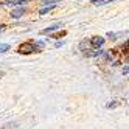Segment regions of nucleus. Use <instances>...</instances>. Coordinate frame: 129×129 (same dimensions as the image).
<instances>
[{"mask_svg": "<svg viewBox=\"0 0 129 129\" xmlns=\"http://www.w3.org/2000/svg\"><path fill=\"white\" fill-rule=\"evenodd\" d=\"M3 76V72H0V78H2Z\"/></svg>", "mask_w": 129, "mask_h": 129, "instance_id": "9b49d317", "label": "nucleus"}, {"mask_svg": "<svg viewBox=\"0 0 129 129\" xmlns=\"http://www.w3.org/2000/svg\"><path fill=\"white\" fill-rule=\"evenodd\" d=\"M117 106H118V103H109V104H107L109 109H110V107H117Z\"/></svg>", "mask_w": 129, "mask_h": 129, "instance_id": "1a4fd4ad", "label": "nucleus"}, {"mask_svg": "<svg viewBox=\"0 0 129 129\" xmlns=\"http://www.w3.org/2000/svg\"><path fill=\"white\" fill-rule=\"evenodd\" d=\"M53 8H54V5H48V6H44L42 10L39 11V13H41V14H45V13H48V11H51Z\"/></svg>", "mask_w": 129, "mask_h": 129, "instance_id": "39448f33", "label": "nucleus"}, {"mask_svg": "<svg viewBox=\"0 0 129 129\" xmlns=\"http://www.w3.org/2000/svg\"><path fill=\"white\" fill-rule=\"evenodd\" d=\"M58 2L59 0H44L42 3H44V6H48V5H56Z\"/></svg>", "mask_w": 129, "mask_h": 129, "instance_id": "423d86ee", "label": "nucleus"}, {"mask_svg": "<svg viewBox=\"0 0 129 129\" xmlns=\"http://www.w3.org/2000/svg\"><path fill=\"white\" fill-rule=\"evenodd\" d=\"M61 26V23H56V25H53V26H48V28H45V30H42V34H47V33H51V31H54V30H58Z\"/></svg>", "mask_w": 129, "mask_h": 129, "instance_id": "20e7f679", "label": "nucleus"}, {"mask_svg": "<svg viewBox=\"0 0 129 129\" xmlns=\"http://www.w3.org/2000/svg\"><path fill=\"white\" fill-rule=\"evenodd\" d=\"M8 48H10V45H8V44H0V53H3V51H6Z\"/></svg>", "mask_w": 129, "mask_h": 129, "instance_id": "0eeeda50", "label": "nucleus"}, {"mask_svg": "<svg viewBox=\"0 0 129 129\" xmlns=\"http://www.w3.org/2000/svg\"><path fill=\"white\" fill-rule=\"evenodd\" d=\"M23 14H25V10H23V8H19V10L11 11V17H13V19H19V17H22Z\"/></svg>", "mask_w": 129, "mask_h": 129, "instance_id": "7ed1b4c3", "label": "nucleus"}, {"mask_svg": "<svg viewBox=\"0 0 129 129\" xmlns=\"http://www.w3.org/2000/svg\"><path fill=\"white\" fill-rule=\"evenodd\" d=\"M3 30H5V28H3V26H0V33H2V31H3Z\"/></svg>", "mask_w": 129, "mask_h": 129, "instance_id": "9d476101", "label": "nucleus"}, {"mask_svg": "<svg viewBox=\"0 0 129 129\" xmlns=\"http://www.w3.org/2000/svg\"><path fill=\"white\" fill-rule=\"evenodd\" d=\"M38 48L34 47V44H22L19 47V53H22V54H30V53H33Z\"/></svg>", "mask_w": 129, "mask_h": 129, "instance_id": "f257e3e1", "label": "nucleus"}, {"mask_svg": "<svg viewBox=\"0 0 129 129\" xmlns=\"http://www.w3.org/2000/svg\"><path fill=\"white\" fill-rule=\"evenodd\" d=\"M104 44V39L101 38V36H96V38H93L92 39V45H93L95 48H98V47H101V45Z\"/></svg>", "mask_w": 129, "mask_h": 129, "instance_id": "f03ea898", "label": "nucleus"}, {"mask_svg": "<svg viewBox=\"0 0 129 129\" xmlns=\"http://www.w3.org/2000/svg\"><path fill=\"white\" fill-rule=\"evenodd\" d=\"M104 3H107L106 0H93V5H104Z\"/></svg>", "mask_w": 129, "mask_h": 129, "instance_id": "6e6552de", "label": "nucleus"}]
</instances>
